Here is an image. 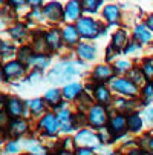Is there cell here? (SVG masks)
<instances>
[{"label": "cell", "instance_id": "cell-1", "mask_svg": "<svg viewBox=\"0 0 153 155\" xmlns=\"http://www.w3.org/2000/svg\"><path fill=\"white\" fill-rule=\"evenodd\" d=\"M110 89L121 94V95H126V97H136L138 95V86L130 81L127 77H113L110 80Z\"/></svg>", "mask_w": 153, "mask_h": 155}, {"label": "cell", "instance_id": "cell-2", "mask_svg": "<svg viewBox=\"0 0 153 155\" xmlns=\"http://www.w3.org/2000/svg\"><path fill=\"white\" fill-rule=\"evenodd\" d=\"M77 74H78V69H77L75 64H58L49 74V78L54 80L55 83H63L66 80H71Z\"/></svg>", "mask_w": 153, "mask_h": 155}, {"label": "cell", "instance_id": "cell-3", "mask_svg": "<svg viewBox=\"0 0 153 155\" xmlns=\"http://www.w3.org/2000/svg\"><path fill=\"white\" fill-rule=\"evenodd\" d=\"M109 121V115H107V110L104 107V104H95L91 107L89 110V123L94 127H104Z\"/></svg>", "mask_w": 153, "mask_h": 155}, {"label": "cell", "instance_id": "cell-4", "mask_svg": "<svg viewBox=\"0 0 153 155\" xmlns=\"http://www.w3.org/2000/svg\"><path fill=\"white\" fill-rule=\"evenodd\" d=\"M77 29L86 38H94L100 34V26L92 18H80L77 23Z\"/></svg>", "mask_w": 153, "mask_h": 155}, {"label": "cell", "instance_id": "cell-5", "mask_svg": "<svg viewBox=\"0 0 153 155\" xmlns=\"http://www.w3.org/2000/svg\"><path fill=\"white\" fill-rule=\"evenodd\" d=\"M127 129V117H124L123 114L113 115L110 120H109V130L113 135V138L123 135Z\"/></svg>", "mask_w": 153, "mask_h": 155}, {"label": "cell", "instance_id": "cell-6", "mask_svg": "<svg viewBox=\"0 0 153 155\" xmlns=\"http://www.w3.org/2000/svg\"><path fill=\"white\" fill-rule=\"evenodd\" d=\"M98 140L100 138L94 134V132H91V130H81L80 134L77 135V138H75V141L78 144L86 146V147H95V146H98Z\"/></svg>", "mask_w": 153, "mask_h": 155}, {"label": "cell", "instance_id": "cell-7", "mask_svg": "<svg viewBox=\"0 0 153 155\" xmlns=\"http://www.w3.org/2000/svg\"><path fill=\"white\" fill-rule=\"evenodd\" d=\"M113 74H115L113 68H110L109 64H100L94 71V78L98 81H109L113 78Z\"/></svg>", "mask_w": 153, "mask_h": 155}, {"label": "cell", "instance_id": "cell-8", "mask_svg": "<svg viewBox=\"0 0 153 155\" xmlns=\"http://www.w3.org/2000/svg\"><path fill=\"white\" fill-rule=\"evenodd\" d=\"M133 35H135V40H136L138 43H141V45H145V43H148V41L151 40L153 32L148 29L147 25H138V26L135 28Z\"/></svg>", "mask_w": 153, "mask_h": 155}, {"label": "cell", "instance_id": "cell-9", "mask_svg": "<svg viewBox=\"0 0 153 155\" xmlns=\"http://www.w3.org/2000/svg\"><path fill=\"white\" fill-rule=\"evenodd\" d=\"M40 126L45 129L48 134H55V132L58 130V127H60V121H58V118H55L52 114H48L45 118L40 121Z\"/></svg>", "mask_w": 153, "mask_h": 155}, {"label": "cell", "instance_id": "cell-10", "mask_svg": "<svg viewBox=\"0 0 153 155\" xmlns=\"http://www.w3.org/2000/svg\"><path fill=\"white\" fill-rule=\"evenodd\" d=\"M112 45L118 49V51H123L126 49V46L129 45V37H127V32L124 29H118L113 37H112Z\"/></svg>", "mask_w": 153, "mask_h": 155}, {"label": "cell", "instance_id": "cell-11", "mask_svg": "<svg viewBox=\"0 0 153 155\" xmlns=\"http://www.w3.org/2000/svg\"><path fill=\"white\" fill-rule=\"evenodd\" d=\"M81 3L78 0H71L66 6V11H64V15H66L68 20H77L81 14Z\"/></svg>", "mask_w": 153, "mask_h": 155}, {"label": "cell", "instance_id": "cell-12", "mask_svg": "<svg viewBox=\"0 0 153 155\" xmlns=\"http://www.w3.org/2000/svg\"><path fill=\"white\" fill-rule=\"evenodd\" d=\"M103 17L109 23H118L120 21V8L116 5H107L103 9Z\"/></svg>", "mask_w": 153, "mask_h": 155}, {"label": "cell", "instance_id": "cell-13", "mask_svg": "<svg viewBox=\"0 0 153 155\" xmlns=\"http://www.w3.org/2000/svg\"><path fill=\"white\" fill-rule=\"evenodd\" d=\"M127 129L130 132H139L142 129V118L138 112H130L127 115Z\"/></svg>", "mask_w": 153, "mask_h": 155}, {"label": "cell", "instance_id": "cell-14", "mask_svg": "<svg viewBox=\"0 0 153 155\" xmlns=\"http://www.w3.org/2000/svg\"><path fill=\"white\" fill-rule=\"evenodd\" d=\"M3 74H5L8 78L20 77L21 74H23V66H21L18 61H11V63H8L5 68H3Z\"/></svg>", "mask_w": 153, "mask_h": 155}, {"label": "cell", "instance_id": "cell-15", "mask_svg": "<svg viewBox=\"0 0 153 155\" xmlns=\"http://www.w3.org/2000/svg\"><path fill=\"white\" fill-rule=\"evenodd\" d=\"M127 78L130 80V81H133L138 87L142 84H145L147 83V78H145V75H144V72H142V69L141 68H132L129 72H127Z\"/></svg>", "mask_w": 153, "mask_h": 155}, {"label": "cell", "instance_id": "cell-16", "mask_svg": "<svg viewBox=\"0 0 153 155\" xmlns=\"http://www.w3.org/2000/svg\"><path fill=\"white\" fill-rule=\"evenodd\" d=\"M45 15L49 17L51 20H55V21H57V20H60L61 15H63V8L60 6V3L52 2V3L46 5V8H45Z\"/></svg>", "mask_w": 153, "mask_h": 155}, {"label": "cell", "instance_id": "cell-17", "mask_svg": "<svg viewBox=\"0 0 153 155\" xmlns=\"http://www.w3.org/2000/svg\"><path fill=\"white\" fill-rule=\"evenodd\" d=\"M97 54V49L94 45H89V43H81L78 45V55L83 60H94Z\"/></svg>", "mask_w": 153, "mask_h": 155}, {"label": "cell", "instance_id": "cell-18", "mask_svg": "<svg viewBox=\"0 0 153 155\" xmlns=\"http://www.w3.org/2000/svg\"><path fill=\"white\" fill-rule=\"evenodd\" d=\"M95 97L100 101V104H107L110 101V91H109L104 84H98L95 87Z\"/></svg>", "mask_w": 153, "mask_h": 155}, {"label": "cell", "instance_id": "cell-19", "mask_svg": "<svg viewBox=\"0 0 153 155\" xmlns=\"http://www.w3.org/2000/svg\"><path fill=\"white\" fill-rule=\"evenodd\" d=\"M26 127H28L26 121H23V120H15V121H12V123L9 124V134H11L12 137H18V135H21V134L26 130Z\"/></svg>", "mask_w": 153, "mask_h": 155}, {"label": "cell", "instance_id": "cell-20", "mask_svg": "<svg viewBox=\"0 0 153 155\" xmlns=\"http://www.w3.org/2000/svg\"><path fill=\"white\" fill-rule=\"evenodd\" d=\"M8 112L12 117H18V115H21V112H23V106H21V103L17 98H11L9 103H8Z\"/></svg>", "mask_w": 153, "mask_h": 155}, {"label": "cell", "instance_id": "cell-21", "mask_svg": "<svg viewBox=\"0 0 153 155\" xmlns=\"http://www.w3.org/2000/svg\"><path fill=\"white\" fill-rule=\"evenodd\" d=\"M78 29L75 28V26H68V28H64V31H63V37H64V40H66L68 43H77V40H78Z\"/></svg>", "mask_w": 153, "mask_h": 155}, {"label": "cell", "instance_id": "cell-22", "mask_svg": "<svg viewBox=\"0 0 153 155\" xmlns=\"http://www.w3.org/2000/svg\"><path fill=\"white\" fill-rule=\"evenodd\" d=\"M81 92V84H78V83H72V84H68L66 87H64V91H63V94H64V97L66 98H75L78 94Z\"/></svg>", "mask_w": 153, "mask_h": 155}, {"label": "cell", "instance_id": "cell-23", "mask_svg": "<svg viewBox=\"0 0 153 155\" xmlns=\"http://www.w3.org/2000/svg\"><path fill=\"white\" fill-rule=\"evenodd\" d=\"M130 69H132V63H130L129 60H118L113 64L115 74H127Z\"/></svg>", "mask_w": 153, "mask_h": 155}, {"label": "cell", "instance_id": "cell-24", "mask_svg": "<svg viewBox=\"0 0 153 155\" xmlns=\"http://www.w3.org/2000/svg\"><path fill=\"white\" fill-rule=\"evenodd\" d=\"M142 101L147 104L150 101H153V81H147L144 86H142Z\"/></svg>", "mask_w": 153, "mask_h": 155}, {"label": "cell", "instance_id": "cell-25", "mask_svg": "<svg viewBox=\"0 0 153 155\" xmlns=\"http://www.w3.org/2000/svg\"><path fill=\"white\" fill-rule=\"evenodd\" d=\"M141 69L147 78V81H151L153 80V58H145L142 61V66H141Z\"/></svg>", "mask_w": 153, "mask_h": 155}, {"label": "cell", "instance_id": "cell-26", "mask_svg": "<svg viewBox=\"0 0 153 155\" xmlns=\"http://www.w3.org/2000/svg\"><path fill=\"white\" fill-rule=\"evenodd\" d=\"M58 121H60V124L63 126V129H66V130H71V129H72L71 114L68 112V110H61V112L58 114Z\"/></svg>", "mask_w": 153, "mask_h": 155}, {"label": "cell", "instance_id": "cell-27", "mask_svg": "<svg viewBox=\"0 0 153 155\" xmlns=\"http://www.w3.org/2000/svg\"><path fill=\"white\" fill-rule=\"evenodd\" d=\"M46 41H48V45H49L52 49H57V48L60 46V34H58V31H51V32H48Z\"/></svg>", "mask_w": 153, "mask_h": 155}, {"label": "cell", "instance_id": "cell-28", "mask_svg": "<svg viewBox=\"0 0 153 155\" xmlns=\"http://www.w3.org/2000/svg\"><path fill=\"white\" fill-rule=\"evenodd\" d=\"M83 8L89 12H95L98 9V6L101 5V0H83Z\"/></svg>", "mask_w": 153, "mask_h": 155}, {"label": "cell", "instance_id": "cell-29", "mask_svg": "<svg viewBox=\"0 0 153 155\" xmlns=\"http://www.w3.org/2000/svg\"><path fill=\"white\" fill-rule=\"evenodd\" d=\"M139 146L142 150H147V152H153V138L150 135H144L141 140H139Z\"/></svg>", "mask_w": 153, "mask_h": 155}, {"label": "cell", "instance_id": "cell-30", "mask_svg": "<svg viewBox=\"0 0 153 155\" xmlns=\"http://www.w3.org/2000/svg\"><path fill=\"white\" fill-rule=\"evenodd\" d=\"M45 98H46V101H49L51 104L55 106V104H58V101H60V92H58L57 89H51V91L46 92Z\"/></svg>", "mask_w": 153, "mask_h": 155}, {"label": "cell", "instance_id": "cell-31", "mask_svg": "<svg viewBox=\"0 0 153 155\" xmlns=\"http://www.w3.org/2000/svg\"><path fill=\"white\" fill-rule=\"evenodd\" d=\"M31 63H34L35 66H38V68H45V66H48V57H45V55H37V57H34L32 60H31Z\"/></svg>", "mask_w": 153, "mask_h": 155}, {"label": "cell", "instance_id": "cell-32", "mask_svg": "<svg viewBox=\"0 0 153 155\" xmlns=\"http://www.w3.org/2000/svg\"><path fill=\"white\" fill-rule=\"evenodd\" d=\"M43 101L41 100H34L32 103H31V109H32V112L35 114V115H38L40 112H43Z\"/></svg>", "mask_w": 153, "mask_h": 155}, {"label": "cell", "instance_id": "cell-33", "mask_svg": "<svg viewBox=\"0 0 153 155\" xmlns=\"http://www.w3.org/2000/svg\"><path fill=\"white\" fill-rule=\"evenodd\" d=\"M11 34L15 37V38H20V37H23L25 35V28L23 26H15V28H12V31H11Z\"/></svg>", "mask_w": 153, "mask_h": 155}, {"label": "cell", "instance_id": "cell-34", "mask_svg": "<svg viewBox=\"0 0 153 155\" xmlns=\"http://www.w3.org/2000/svg\"><path fill=\"white\" fill-rule=\"evenodd\" d=\"M116 54H118V49H116V48H115L113 45H110V46L107 48V55H106L107 61H110V60H112V58H113V57H115Z\"/></svg>", "mask_w": 153, "mask_h": 155}, {"label": "cell", "instance_id": "cell-35", "mask_svg": "<svg viewBox=\"0 0 153 155\" xmlns=\"http://www.w3.org/2000/svg\"><path fill=\"white\" fill-rule=\"evenodd\" d=\"M6 124H8V115H6V112L0 110V129L5 127Z\"/></svg>", "mask_w": 153, "mask_h": 155}, {"label": "cell", "instance_id": "cell-36", "mask_svg": "<svg viewBox=\"0 0 153 155\" xmlns=\"http://www.w3.org/2000/svg\"><path fill=\"white\" fill-rule=\"evenodd\" d=\"M0 52H2V55H3V54L8 55V54L11 52V46L6 45V43H2V41H0Z\"/></svg>", "mask_w": 153, "mask_h": 155}, {"label": "cell", "instance_id": "cell-37", "mask_svg": "<svg viewBox=\"0 0 153 155\" xmlns=\"http://www.w3.org/2000/svg\"><path fill=\"white\" fill-rule=\"evenodd\" d=\"M18 150V146L15 144V143H11V144H8V147H6V152L8 153H15Z\"/></svg>", "mask_w": 153, "mask_h": 155}, {"label": "cell", "instance_id": "cell-38", "mask_svg": "<svg viewBox=\"0 0 153 155\" xmlns=\"http://www.w3.org/2000/svg\"><path fill=\"white\" fill-rule=\"evenodd\" d=\"M77 155H94V152L89 149V147H83L77 152Z\"/></svg>", "mask_w": 153, "mask_h": 155}, {"label": "cell", "instance_id": "cell-39", "mask_svg": "<svg viewBox=\"0 0 153 155\" xmlns=\"http://www.w3.org/2000/svg\"><path fill=\"white\" fill-rule=\"evenodd\" d=\"M145 115H147V120L150 123H153V106H150L147 110H145Z\"/></svg>", "mask_w": 153, "mask_h": 155}, {"label": "cell", "instance_id": "cell-40", "mask_svg": "<svg viewBox=\"0 0 153 155\" xmlns=\"http://www.w3.org/2000/svg\"><path fill=\"white\" fill-rule=\"evenodd\" d=\"M9 2H11V5H14V6H23L26 0H9Z\"/></svg>", "mask_w": 153, "mask_h": 155}, {"label": "cell", "instance_id": "cell-41", "mask_svg": "<svg viewBox=\"0 0 153 155\" xmlns=\"http://www.w3.org/2000/svg\"><path fill=\"white\" fill-rule=\"evenodd\" d=\"M147 26H148V29L153 32V14L148 15V18H147Z\"/></svg>", "mask_w": 153, "mask_h": 155}, {"label": "cell", "instance_id": "cell-42", "mask_svg": "<svg viewBox=\"0 0 153 155\" xmlns=\"http://www.w3.org/2000/svg\"><path fill=\"white\" fill-rule=\"evenodd\" d=\"M127 155H144V150L142 149H133V150H130Z\"/></svg>", "mask_w": 153, "mask_h": 155}, {"label": "cell", "instance_id": "cell-43", "mask_svg": "<svg viewBox=\"0 0 153 155\" xmlns=\"http://www.w3.org/2000/svg\"><path fill=\"white\" fill-rule=\"evenodd\" d=\"M28 2H29L32 6H37V5H40V2H41V0H28Z\"/></svg>", "mask_w": 153, "mask_h": 155}, {"label": "cell", "instance_id": "cell-44", "mask_svg": "<svg viewBox=\"0 0 153 155\" xmlns=\"http://www.w3.org/2000/svg\"><path fill=\"white\" fill-rule=\"evenodd\" d=\"M0 80H2V69H0Z\"/></svg>", "mask_w": 153, "mask_h": 155}, {"label": "cell", "instance_id": "cell-45", "mask_svg": "<svg viewBox=\"0 0 153 155\" xmlns=\"http://www.w3.org/2000/svg\"><path fill=\"white\" fill-rule=\"evenodd\" d=\"M0 100H2V97H0Z\"/></svg>", "mask_w": 153, "mask_h": 155}]
</instances>
